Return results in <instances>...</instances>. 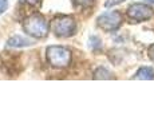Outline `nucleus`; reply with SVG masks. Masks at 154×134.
<instances>
[{
  "mask_svg": "<svg viewBox=\"0 0 154 134\" xmlns=\"http://www.w3.org/2000/svg\"><path fill=\"white\" fill-rule=\"evenodd\" d=\"M122 2H125V0H107V2L105 3V7H112V5H117V4H119V3H122Z\"/></svg>",
  "mask_w": 154,
  "mask_h": 134,
  "instance_id": "nucleus-10",
  "label": "nucleus"
},
{
  "mask_svg": "<svg viewBox=\"0 0 154 134\" xmlns=\"http://www.w3.org/2000/svg\"><path fill=\"white\" fill-rule=\"evenodd\" d=\"M97 24L100 30L106 32L117 31L122 24V15L118 11H111V12H105L97 19Z\"/></svg>",
  "mask_w": 154,
  "mask_h": 134,
  "instance_id": "nucleus-5",
  "label": "nucleus"
},
{
  "mask_svg": "<svg viewBox=\"0 0 154 134\" xmlns=\"http://www.w3.org/2000/svg\"><path fill=\"white\" fill-rule=\"evenodd\" d=\"M135 79H143V80H150L154 79V70L152 67H141L140 70L135 73Z\"/></svg>",
  "mask_w": 154,
  "mask_h": 134,
  "instance_id": "nucleus-7",
  "label": "nucleus"
},
{
  "mask_svg": "<svg viewBox=\"0 0 154 134\" xmlns=\"http://www.w3.org/2000/svg\"><path fill=\"white\" fill-rule=\"evenodd\" d=\"M34 43L31 39H27V38L22 36V35H15L12 36L10 40H8L7 46L8 47H14V48H20V47H27V46H31Z\"/></svg>",
  "mask_w": 154,
  "mask_h": 134,
  "instance_id": "nucleus-6",
  "label": "nucleus"
},
{
  "mask_svg": "<svg viewBox=\"0 0 154 134\" xmlns=\"http://www.w3.org/2000/svg\"><path fill=\"white\" fill-rule=\"evenodd\" d=\"M8 8V0H0V14L7 11Z\"/></svg>",
  "mask_w": 154,
  "mask_h": 134,
  "instance_id": "nucleus-11",
  "label": "nucleus"
},
{
  "mask_svg": "<svg viewBox=\"0 0 154 134\" xmlns=\"http://www.w3.org/2000/svg\"><path fill=\"white\" fill-rule=\"evenodd\" d=\"M47 61L52 67L64 68L71 62V52L63 46H50L47 48Z\"/></svg>",
  "mask_w": 154,
  "mask_h": 134,
  "instance_id": "nucleus-3",
  "label": "nucleus"
},
{
  "mask_svg": "<svg viewBox=\"0 0 154 134\" xmlns=\"http://www.w3.org/2000/svg\"><path fill=\"white\" fill-rule=\"evenodd\" d=\"M94 78L95 79H110L111 74L109 73L105 67H99V68H97V71L94 73Z\"/></svg>",
  "mask_w": 154,
  "mask_h": 134,
  "instance_id": "nucleus-8",
  "label": "nucleus"
},
{
  "mask_svg": "<svg viewBox=\"0 0 154 134\" xmlns=\"http://www.w3.org/2000/svg\"><path fill=\"white\" fill-rule=\"evenodd\" d=\"M75 7H81V8H87L95 3V0H72Z\"/></svg>",
  "mask_w": 154,
  "mask_h": 134,
  "instance_id": "nucleus-9",
  "label": "nucleus"
},
{
  "mask_svg": "<svg viewBox=\"0 0 154 134\" xmlns=\"http://www.w3.org/2000/svg\"><path fill=\"white\" fill-rule=\"evenodd\" d=\"M147 55H149V59L154 63V43L152 46L149 47V50H147Z\"/></svg>",
  "mask_w": 154,
  "mask_h": 134,
  "instance_id": "nucleus-13",
  "label": "nucleus"
},
{
  "mask_svg": "<svg viewBox=\"0 0 154 134\" xmlns=\"http://www.w3.org/2000/svg\"><path fill=\"white\" fill-rule=\"evenodd\" d=\"M127 17H129L131 22L140 23V22H146V20L152 19L154 11L150 5L147 4H142V3H134L131 4L126 11Z\"/></svg>",
  "mask_w": 154,
  "mask_h": 134,
  "instance_id": "nucleus-4",
  "label": "nucleus"
},
{
  "mask_svg": "<svg viewBox=\"0 0 154 134\" xmlns=\"http://www.w3.org/2000/svg\"><path fill=\"white\" fill-rule=\"evenodd\" d=\"M20 3H26V4L29 5H39L42 3V0H19Z\"/></svg>",
  "mask_w": 154,
  "mask_h": 134,
  "instance_id": "nucleus-12",
  "label": "nucleus"
},
{
  "mask_svg": "<svg viewBox=\"0 0 154 134\" xmlns=\"http://www.w3.org/2000/svg\"><path fill=\"white\" fill-rule=\"evenodd\" d=\"M23 30L29 36L36 38V39H42V38L47 36L50 26L43 15L34 14L23 22Z\"/></svg>",
  "mask_w": 154,
  "mask_h": 134,
  "instance_id": "nucleus-1",
  "label": "nucleus"
},
{
  "mask_svg": "<svg viewBox=\"0 0 154 134\" xmlns=\"http://www.w3.org/2000/svg\"><path fill=\"white\" fill-rule=\"evenodd\" d=\"M50 27L58 38H70L76 32V22L70 15H59L54 17Z\"/></svg>",
  "mask_w": 154,
  "mask_h": 134,
  "instance_id": "nucleus-2",
  "label": "nucleus"
},
{
  "mask_svg": "<svg viewBox=\"0 0 154 134\" xmlns=\"http://www.w3.org/2000/svg\"><path fill=\"white\" fill-rule=\"evenodd\" d=\"M152 2H154V0H152Z\"/></svg>",
  "mask_w": 154,
  "mask_h": 134,
  "instance_id": "nucleus-14",
  "label": "nucleus"
}]
</instances>
